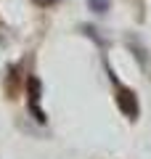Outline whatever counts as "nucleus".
Returning a JSON list of instances; mask_svg holds the SVG:
<instances>
[{"label":"nucleus","mask_w":151,"mask_h":159,"mask_svg":"<svg viewBox=\"0 0 151 159\" xmlns=\"http://www.w3.org/2000/svg\"><path fill=\"white\" fill-rule=\"evenodd\" d=\"M19 66H16V64H11V66H8L6 69V74H8V77H6V90H8V98H16V93H19Z\"/></svg>","instance_id":"obj_3"},{"label":"nucleus","mask_w":151,"mask_h":159,"mask_svg":"<svg viewBox=\"0 0 151 159\" xmlns=\"http://www.w3.org/2000/svg\"><path fill=\"white\" fill-rule=\"evenodd\" d=\"M56 3H61V0H34V6H40V8H50Z\"/></svg>","instance_id":"obj_5"},{"label":"nucleus","mask_w":151,"mask_h":159,"mask_svg":"<svg viewBox=\"0 0 151 159\" xmlns=\"http://www.w3.org/2000/svg\"><path fill=\"white\" fill-rule=\"evenodd\" d=\"M88 6H90V11H95V13H106L109 11V0H88Z\"/></svg>","instance_id":"obj_4"},{"label":"nucleus","mask_w":151,"mask_h":159,"mask_svg":"<svg viewBox=\"0 0 151 159\" xmlns=\"http://www.w3.org/2000/svg\"><path fill=\"white\" fill-rule=\"evenodd\" d=\"M24 85H27V109H29V114L34 117V122L45 125L48 117H45V109H43V82H40V77L29 74L24 80Z\"/></svg>","instance_id":"obj_1"},{"label":"nucleus","mask_w":151,"mask_h":159,"mask_svg":"<svg viewBox=\"0 0 151 159\" xmlns=\"http://www.w3.org/2000/svg\"><path fill=\"white\" fill-rule=\"evenodd\" d=\"M117 106L127 119H138V111H140L138 109V96H135L130 88L117 85Z\"/></svg>","instance_id":"obj_2"}]
</instances>
